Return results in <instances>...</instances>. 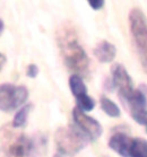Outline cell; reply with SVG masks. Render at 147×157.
I'll return each instance as SVG.
<instances>
[{
	"mask_svg": "<svg viewBox=\"0 0 147 157\" xmlns=\"http://www.w3.org/2000/svg\"><path fill=\"white\" fill-rule=\"evenodd\" d=\"M32 110V105L31 104H26L23 105L18 109V111L16 112V114L14 117L13 120V128H22L26 124L27 122V118H29V112Z\"/></svg>",
	"mask_w": 147,
	"mask_h": 157,
	"instance_id": "4fadbf2b",
	"label": "cell"
},
{
	"mask_svg": "<svg viewBox=\"0 0 147 157\" xmlns=\"http://www.w3.org/2000/svg\"><path fill=\"white\" fill-rule=\"evenodd\" d=\"M100 104H101V109L109 117H111V118H119L121 115V111H120L119 106L113 101L110 100L109 97L101 96Z\"/></svg>",
	"mask_w": 147,
	"mask_h": 157,
	"instance_id": "7c38bea8",
	"label": "cell"
},
{
	"mask_svg": "<svg viewBox=\"0 0 147 157\" xmlns=\"http://www.w3.org/2000/svg\"><path fill=\"white\" fill-rule=\"evenodd\" d=\"M130 141H131V138L127 133L119 131L111 136V138L109 140V147L118 154L119 156L128 157V149H129Z\"/></svg>",
	"mask_w": 147,
	"mask_h": 157,
	"instance_id": "ba28073f",
	"label": "cell"
},
{
	"mask_svg": "<svg viewBox=\"0 0 147 157\" xmlns=\"http://www.w3.org/2000/svg\"><path fill=\"white\" fill-rule=\"evenodd\" d=\"M58 47L66 67L76 75L84 77L90 71V59L80 45L72 26L62 25L57 34Z\"/></svg>",
	"mask_w": 147,
	"mask_h": 157,
	"instance_id": "6da1fadb",
	"label": "cell"
},
{
	"mask_svg": "<svg viewBox=\"0 0 147 157\" xmlns=\"http://www.w3.org/2000/svg\"><path fill=\"white\" fill-rule=\"evenodd\" d=\"M5 57H4V54H1L0 53V69L2 68V66H4V63H5Z\"/></svg>",
	"mask_w": 147,
	"mask_h": 157,
	"instance_id": "e0dca14e",
	"label": "cell"
},
{
	"mask_svg": "<svg viewBox=\"0 0 147 157\" xmlns=\"http://www.w3.org/2000/svg\"><path fill=\"white\" fill-rule=\"evenodd\" d=\"M1 146L5 157H39L47 148V140L42 136L29 137L5 129L1 135Z\"/></svg>",
	"mask_w": 147,
	"mask_h": 157,
	"instance_id": "7a4b0ae2",
	"label": "cell"
},
{
	"mask_svg": "<svg viewBox=\"0 0 147 157\" xmlns=\"http://www.w3.org/2000/svg\"><path fill=\"white\" fill-rule=\"evenodd\" d=\"M94 56L102 63H109L114 60L117 56V49L112 43L108 41H102L94 49Z\"/></svg>",
	"mask_w": 147,
	"mask_h": 157,
	"instance_id": "9c48e42d",
	"label": "cell"
},
{
	"mask_svg": "<svg viewBox=\"0 0 147 157\" xmlns=\"http://www.w3.org/2000/svg\"><path fill=\"white\" fill-rule=\"evenodd\" d=\"M29 97V90L25 86L13 84L0 85V111L13 112L23 106Z\"/></svg>",
	"mask_w": 147,
	"mask_h": 157,
	"instance_id": "5b68a950",
	"label": "cell"
},
{
	"mask_svg": "<svg viewBox=\"0 0 147 157\" xmlns=\"http://www.w3.org/2000/svg\"><path fill=\"white\" fill-rule=\"evenodd\" d=\"M129 26L141 68L147 74V18L138 8L129 13Z\"/></svg>",
	"mask_w": 147,
	"mask_h": 157,
	"instance_id": "277c9868",
	"label": "cell"
},
{
	"mask_svg": "<svg viewBox=\"0 0 147 157\" xmlns=\"http://www.w3.org/2000/svg\"><path fill=\"white\" fill-rule=\"evenodd\" d=\"M26 75L29 78H35L36 76L39 75V68H37V66L34 63L29 64V67H27V69H26Z\"/></svg>",
	"mask_w": 147,
	"mask_h": 157,
	"instance_id": "9a60e30c",
	"label": "cell"
},
{
	"mask_svg": "<svg viewBox=\"0 0 147 157\" xmlns=\"http://www.w3.org/2000/svg\"><path fill=\"white\" fill-rule=\"evenodd\" d=\"M112 87L118 90V95L122 102H125L135 90L133 78L128 74L127 69L120 63L113 64L111 69Z\"/></svg>",
	"mask_w": 147,
	"mask_h": 157,
	"instance_id": "52a82bcc",
	"label": "cell"
},
{
	"mask_svg": "<svg viewBox=\"0 0 147 157\" xmlns=\"http://www.w3.org/2000/svg\"><path fill=\"white\" fill-rule=\"evenodd\" d=\"M54 143L59 155L72 156L84 149L90 140L74 124L58 129L54 133Z\"/></svg>",
	"mask_w": 147,
	"mask_h": 157,
	"instance_id": "3957f363",
	"label": "cell"
},
{
	"mask_svg": "<svg viewBox=\"0 0 147 157\" xmlns=\"http://www.w3.org/2000/svg\"><path fill=\"white\" fill-rule=\"evenodd\" d=\"M145 131H146V133H147V125H145Z\"/></svg>",
	"mask_w": 147,
	"mask_h": 157,
	"instance_id": "d6986e66",
	"label": "cell"
},
{
	"mask_svg": "<svg viewBox=\"0 0 147 157\" xmlns=\"http://www.w3.org/2000/svg\"><path fill=\"white\" fill-rule=\"evenodd\" d=\"M104 1L105 0H87V2L91 6V8L94 9V10H100L101 8H103Z\"/></svg>",
	"mask_w": 147,
	"mask_h": 157,
	"instance_id": "2e32d148",
	"label": "cell"
},
{
	"mask_svg": "<svg viewBox=\"0 0 147 157\" xmlns=\"http://www.w3.org/2000/svg\"><path fill=\"white\" fill-rule=\"evenodd\" d=\"M128 157H147V140L144 138H131Z\"/></svg>",
	"mask_w": 147,
	"mask_h": 157,
	"instance_id": "30bf717a",
	"label": "cell"
},
{
	"mask_svg": "<svg viewBox=\"0 0 147 157\" xmlns=\"http://www.w3.org/2000/svg\"><path fill=\"white\" fill-rule=\"evenodd\" d=\"M4 29H5V24L4 21L0 19V35H1V33L4 32Z\"/></svg>",
	"mask_w": 147,
	"mask_h": 157,
	"instance_id": "ac0fdd59",
	"label": "cell"
},
{
	"mask_svg": "<svg viewBox=\"0 0 147 157\" xmlns=\"http://www.w3.org/2000/svg\"><path fill=\"white\" fill-rule=\"evenodd\" d=\"M76 103L79 110L84 111V112H91L95 107V101L87 94H83L80 96L76 97Z\"/></svg>",
	"mask_w": 147,
	"mask_h": 157,
	"instance_id": "5bb4252c",
	"label": "cell"
},
{
	"mask_svg": "<svg viewBox=\"0 0 147 157\" xmlns=\"http://www.w3.org/2000/svg\"><path fill=\"white\" fill-rule=\"evenodd\" d=\"M69 88L75 97L80 96L83 94H87V87L83 80V77L76 74H72L69 77Z\"/></svg>",
	"mask_w": 147,
	"mask_h": 157,
	"instance_id": "8fae6325",
	"label": "cell"
},
{
	"mask_svg": "<svg viewBox=\"0 0 147 157\" xmlns=\"http://www.w3.org/2000/svg\"><path fill=\"white\" fill-rule=\"evenodd\" d=\"M72 120L74 124L88 138L90 141L99 139L103 132L102 125L97 120L86 114V112L75 107L72 110Z\"/></svg>",
	"mask_w": 147,
	"mask_h": 157,
	"instance_id": "8992f818",
	"label": "cell"
}]
</instances>
